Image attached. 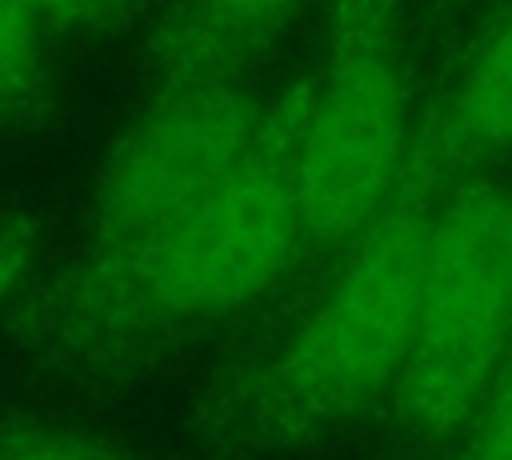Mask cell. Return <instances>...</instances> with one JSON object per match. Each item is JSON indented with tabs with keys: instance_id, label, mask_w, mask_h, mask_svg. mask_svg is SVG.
<instances>
[{
	"instance_id": "obj_1",
	"label": "cell",
	"mask_w": 512,
	"mask_h": 460,
	"mask_svg": "<svg viewBox=\"0 0 512 460\" xmlns=\"http://www.w3.org/2000/svg\"><path fill=\"white\" fill-rule=\"evenodd\" d=\"M308 68L284 76L232 180L168 232L104 264H60L4 316L8 348L52 388L116 400L264 312L300 260L296 148Z\"/></svg>"
},
{
	"instance_id": "obj_2",
	"label": "cell",
	"mask_w": 512,
	"mask_h": 460,
	"mask_svg": "<svg viewBox=\"0 0 512 460\" xmlns=\"http://www.w3.org/2000/svg\"><path fill=\"white\" fill-rule=\"evenodd\" d=\"M444 192L412 136L396 192L336 268L200 388L188 428L204 456H300L388 416L412 352L428 228Z\"/></svg>"
},
{
	"instance_id": "obj_3",
	"label": "cell",
	"mask_w": 512,
	"mask_h": 460,
	"mask_svg": "<svg viewBox=\"0 0 512 460\" xmlns=\"http://www.w3.org/2000/svg\"><path fill=\"white\" fill-rule=\"evenodd\" d=\"M416 124L412 0H324L296 148L300 260L256 328L292 312L384 208Z\"/></svg>"
},
{
	"instance_id": "obj_4",
	"label": "cell",
	"mask_w": 512,
	"mask_h": 460,
	"mask_svg": "<svg viewBox=\"0 0 512 460\" xmlns=\"http://www.w3.org/2000/svg\"><path fill=\"white\" fill-rule=\"evenodd\" d=\"M512 348V180L452 184L428 228L412 352L388 404L396 448L420 452L468 428Z\"/></svg>"
},
{
	"instance_id": "obj_5",
	"label": "cell",
	"mask_w": 512,
	"mask_h": 460,
	"mask_svg": "<svg viewBox=\"0 0 512 460\" xmlns=\"http://www.w3.org/2000/svg\"><path fill=\"white\" fill-rule=\"evenodd\" d=\"M284 76H240L132 112L100 160L80 236L60 264H104L208 204L256 148Z\"/></svg>"
},
{
	"instance_id": "obj_6",
	"label": "cell",
	"mask_w": 512,
	"mask_h": 460,
	"mask_svg": "<svg viewBox=\"0 0 512 460\" xmlns=\"http://www.w3.org/2000/svg\"><path fill=\"white\" fill-rule=\"evenodd\" d=\"M308 0H168L144 32L132 104H160L196 88L260 72Z\"/></svg>"
},
{
	"instance_id": "obj_7",
	"label": "cell",
	"mask_w": 512,
	"mask_h": 460,
	"mask_svg": "<svg viewBox=\"0 0 512 460\" xmlns=\"http://www.w3.org/2000/svg\"><path fill=\"white\" fill-rule=\"evenodd\" d=\"M416 140L444 188L496 172L512 156V12L444 68Z\"/></svg>"
},
{
	"instance_id": "obj_8",
	"label": "cell",
	"mask_w": 512,
	"mask_h": 460,
	"mask_svg": "<svg viewBox=\"0 0 512 460\" xmlns=\"http://www.w3.org/2000/svg\"><path fill=\"white\" fill-rule=\"evenodd\" d=\"M60 44L28 0H0V140L48 136L64 124Z\"/></svg>"
},
{
	"instance_id": "obj_9",
	"label": "cell",
	"mask_w": 512,
	"mask_h": 460,
	"mask_svg": "<svg viewBox=\"0 0 512 460\" xmlns=\"http://www.w3.org/2000/svg\"><path fill=\"white\" fill-rule=\"evenodd\" d=\"M0 460H148L128 440L36 404L0 400Z\"/></svg>"
},
{
	"instance_id": "obj_10",
	"label": "cell",
	"mask_w": 512,
	"mask_h": 460,
	"mask_svg": "<svg viewBox=\"0 0 512 460\" xmlns=\"http://www.w3.org/2000/svg\"><path fill=\"white\" fill-rule=\"evenodd\" d=\"M52 40L64 44H100L132 32H148L168 0H28Z\"/></svg>"
},
{
	"instance_id": "obj_11",
	"label": "cell",
	"mask_w": 512,
	"mask_h": 460,
	"mask_svg": "<svg viewBox=\"0 0 512 460\" xmlns=\"http://www.w3.org/2000/svg\"><path fill=\"white\" fill-rule=\"evenodd\" d=\"M48 228L24 208H0V308H12L44 272Z\"/></svg>"
},
{
	"instance_id": "obj_12",
	"label": "cell",
	"mask_w": 512,
	"mask_h": 460,
	"mask_svg": "<svg viewBox=\"0 0 512 460\" xmlns=\"http://www.w3.org/2000/svg\"><path fill=\"white\" fill-rule=\"evenodd\" d=\"M460 460H512V348L464 428Z\"/></svg>"
},
{
	"instance_id": "obj_13",
	"label": "cell",
	"mask_w": 512,
	"mask_h": 460,
	"mask_svg": "<svg viewBox=\"0 0 512 460\" xmlns=\"http://www.w3.org/2000/svg\"><path fill=\"white\" fill-rule=\"evenodd\" d=\"M488 0H432V36H436V48H440V68L460 52V44L468 40L472 24L480 20Z\"/></svg>"
},
{
	"instance_id": "obj_14",
	"label": "cell",
	"mask_w": 512,
	"mask_h": 460,
	"mask_svg": "<svg viewBox=\"0 0 512 460\" xmlns=\"http://www.w3.org/2000/svg\"><path fill=\"white\" fill-rule=\"evenodd\" d=\"M508 12H512V0H488V4H484V12H480V20L472 24L468 40L460 44V52H464V48H468V44H472V40H476L480 32H488V28H492V24L500 20V16H508ZM460 52H456V56H460ZM456 56H452V60H456ZM452 60H448V64H452ZM448 64H444V68H448ZM444 68H440V72H444Z\"/></svg>"
}]
</instances>
